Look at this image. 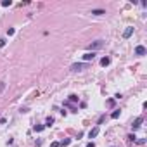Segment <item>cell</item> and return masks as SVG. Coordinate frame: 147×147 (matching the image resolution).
I'll list each match as a JSON object with an SVG mask.
<instances>
[{
  "mask_svg": "<svg viewBox=\"0 0 147 147\" xmlns=\"http://www.w3.org/2000/svg\"><path fill=\"white\" fill-rule=\"evenodd\" d=\"M145 54H147V50H145L144 45H137L135 47V55H140L142 57V55H145Z\"/></svg>",
  "mask_w": 147,
  "mask_h": 147,
  "instance_id": "3",
  "label": "cell"
},
{
  "mask_svg": "<svg viewBox=\"0 0 147 147\" xmlns=\"http://www.w3.org/2000/svg\"><path fill=\"white\" fill-rule=\"evenodd\" d=\"M142 121H144V118H142V116H139V118H135V121H133V125H132V128H133V130H137V128H140V125H142Z\"/></svg>",
  "mask_w": 147,
  "mask_h": 147,
  "instance_id": "5",
  "label": "cell"
},
{
  "mask_svg": "<svg viewBox=\"0 0 147 147\" xmlns=\"http://www.w3.org/2000/svg\"><path fill=\"white\" fill-rule=\"evenodd\" d=\"M114 104H116V99H107L106 100V106H107V107H114Z\"/></svg>",
  "mask_w": 147,
  "mask_h": 147,
  "instance_id": "12",
  "label": "cell"
},
{
  "mask_svg": "<svg viewBox=\"0 0 147 147\" xmlns=\"http://www.w3.org/2000/svg\"><path fill=\"white\" fill-rule=\"evenodd\" d=\"M119 116H121V111H119V109H114L113 114H111V118H113V119H118Z\"/></svg>",
  "mask_w": 147,
  "mask_h": 147,
  "instance_id": "9",
  "label": "cell"
},
{
  "mask_svg": "<svg viewBox=\"0 0 147 147\" xmlns=\"http://www.w3.org/2000/svg\"><path fill=\"white\" fill-rule=\"evenodd\" d=\"M64 107H69L71 111H73V113H78V109H76V107H73V106H71V102H68V100L64 102Z\"/></svg>",
  "mask_w": 147,
  "mask_h": 147,
  "instance_id": "15",
  "label": "cell"
},
{
  "mask_svg": "<svg viewBox=\"0 0 147 147\" xmlns=\"http://www.w3.org/2000/svg\"><path fill=\"white\" fill-rule=\"evenodd\" d=\"M5 43H7V40H5V38H0V48L5 47Z\"/></svg>",
  "mask_w": 147,
  "mask_h": 147,
  "instance_id": "19",
  "label": "cell"
},
{
  "mask_svg": "<svg viewBox=\"0 0 147 147\" xmlns=\"http://www.w3.org/2000/svg\"><path fill=\"white\" fill-rule=\"evenodd\" d=\"M87 68H88L87 62H76V64L71 66V71H83V69H87Z\"/></svg>",
  "mask_w": 147,
  "mask_h": 147,
  "instance_id": "2",
  "label": "cell"
},
{
  "mask_svg": "<svg viewBox=\"0 0 147 147\" xmlns=\"http://www.w3.org/2000/svg\"><path fill=\"white\" fill-rule=\"evenodd\" d=\"M5 88V83H0V93H2V90Z\"/></svg>",
  "mask_w": 147,
  "mask_h": 147,
  "instance_id": "25",
  "label": "cell"
},
{
  "mask_svg": "<svg viewBox=\"0 0 147 147\" xmlns=\"http://www.w3.org/2000/svg\"><path fill=\"white\" fill-rule=\"evenodd\" d=\"M99 135V126H93L90 132H88V137H90V139H95V137Z\"/></svg>",
  "mask_w": 147,
  "mask_h": 147,
  "instance_id": "6",
  "label": "cell"
},
{
  "mask_svg": "<svg viewBox=\"0 0 147 147\" xmlns=\"http://www.w3.org/2000/svg\"><path fill=\"white\" fill-rule=\"evenodd\" d=\"M132 35H133V28H132V26H128V28L123 31V38H130Z\"/></svg>",
  "mask_w": 147,
  "mask_h": 147,
  "instance_id": "7",
  "label": "cell"
},
{
  "mask_svg": "<svg viewBox=\"0 0 147 147\" xmlns=\"http://www.w3.org/2000/svg\"><path fill=\"white\" fill-rule=\"evenodd\" d=\"M85 147H95V144H93V142H88V144H87Z\"/></svg>",
  "mask_w": 147,
  "mask_h": 147,
  "instance_id": "24",
  "label": "cell"
},
{
  "mask_svg": "<svg viewBox=\"0 0 147 147\" xmlns=\"http://www.w3.org/2000/svg\"><path fill=\"white\" fill-rule=\"evenodd\" d=\"M45 130V125H35V132L40 133V132H43Z\"/></svg>",
  "mask_w": 147,
  "mask_h": 147,
  "instance_id": "14",
  "label": "cell"
},
{
  "mask_svg": "<svg viewBox=\"0 0 147 147\" xmlns=\"http://www.w3.org/2000/svg\"><path fill=\"white\" fill-rule=\"evenodd\" d=\"M126 139H128V142H135V140H137V137L133 135V133H130V135H128Z\"/></svg>",
  "mask_w": 147,
  "mask_h": 147,
  "instance_id": "18",
  "label": "cell"
},
{
  "mask_svg": "<svg viewBox=\"0 0 147 147\" xmlns=\"http://www.w3.org/2000/svg\"><path fill=\"white\" fill-rule=\"evenodd\" d=\"M59 144H61V147H68V145L71 144V139H64L62 142H59Z\"/></svg>",
  "mask_w": 147,
  "mask_h": 147,
  "instance_id": "16",
  "label": "cell"
},
{
  "mask_svg": "<svg viewBox=\"0 0 147 147\" xmlns=\"http://www.w3.org/2000/svg\"><path fill=\"white\" fill-rule=\"evenodd\" d=\"M52 125H54V118H52V116H48V118L45 119V128H48V126H52Z\"/></svg>",
  "mask_w": 147,
  "mask_h": 147,
  "instance_id": "11",
  "label": "cell"
},
{
  "mask_svg": "<svg viewBox=\"0 0 147 147\" xmlns=\"http://www.w3.org/2000/svg\"><path fill=\"white\" fill-rule=\"evenodd\" d=\"M16 33V29L14 28H11V29H7V35H9V37H12V35H14Z\"/></svg>",
  "mask_w": 147,
  "mask_h": 147,
  "instance_id": "20",
  "label": "cell"
},
{
  "mask_svg": "<svg viewBox=\"0 0 147 147\" xmlns=\"http://www.w3.org/2000/svg\"><path fill=\"white\" fill-rule=\"evenodd\" d=\"M135 142H137L139 145H144V144H145V140H144V139H139V140H135Z\"/></svg>",
  "mask_w": 147,
  "mask_h": 147,
  "instance_id": "21",
  "label": "cell"
},
{
  "mask_svg": "<svg viewBox=\"0 0 147 147\" xmlns=\"http://www.w3.org/2000/svg\"><path fill=\"white\" fill-rule=\"evenodd\" d=\"M104 121H106V116H100V118H99V125H102Z\"/></svg>",
  "mask_w": 147,
  "mask_h": 147,
  "instance_id": "23",
  "label": "cell"
},
{
  "mask_svg": "<svg viewBox=\"0 0 147 147\" xmlns=\"http://www.w3.org/2000/svg\"><path fill=\"white\" fill-rule=\"evenodd\" d=\"M78 100H80V97H78V95H74V93H71L69 99H68V102H78Z\"/></svg>",
  "mask_w": 147,
  "mask_h": 147,
  "instance_id": "13",
  "label": "cell"
},
{
  "mask_svg": "<svg viewBox=\"0 0 147 147\" xmlns=\"http://www.w3.org/2000/svg\"><path fill=\"white\" fill-rule=\"evenodd\" d=\"M9 5H12V0H4L2 2V7H9Z\"/></svg>",
  "mask_w": 147,
  "mask_h": 147,
  "instance_id": "17",
  "label": "cell"
},
{
  "mask_svg": "<svg viewBox=\"0 0 147 147\" xmlns=\"http://www.w3.org/2000/svg\"><path fill=\"white\" fill-rule=\"evenodd\" d=\"M109 62H111L109 57H102V59H100V66H104V68H106V66H109Z\"/></svg>",
  "mask_w": 147,
  "mask_h": 147,
  "instance_id": "10",
  "label": "cell"
},
{
  "mask_svg": "<svg viewBox=\"0 0 147 147\" xmlns=\"http://www.w3.org/2000/svg\"><path fill=\"white\" fill-rule=\"evenodd\" d=\"M92 14L93 16H102V14H106V11L104 9H92Z\"/></svg>",
  "mask_w": 147,
  "mask_h": 147,
  "instance_id": "8",
  "label": "cell"
},
{
  "mask_svg": "<svg viewBox=\"0 0 147 147\" xmlns=\"http://www.w3.org/2000/svg\"><path fill=\"white\" fill-rule=\"evenodd\" d=\"M104 43H106L104 40H95V42H92L90 45H88V48H90L92 52H95V50H99V48L104 47Z\"/></svg>",
  "mask_w": 147,
  "mask_h": 147,
  "instance_id": "1",
  "label": "cell"
},
{
  "mask_svg": "<svg viewBox=\"0 0 147 147\" xmlns=\"http://www.w3.org/2000/svg\"><path fill=\"white\" fill-rule=\"evenodd\" d=\"M50 147H61V144H59V142H52Z\"/></svg>",
  "mask_w": 147,
  "mask_h": 147,
  "instance_id": "22",
  "label": "cell"
},
{
  "mask_svg": "<svg viewBox=\"0 0 147 147\" xmlns=\"http://www.w3.org/2000/svg\"><path fill=\"white\" fill-rule=\"evenodd\" d=\"M95 59V52H87V54H83V61L88 62V61H93Z\"/></svg>",
  "mask_w": 147,
  "mask_h": 147,
  "instance_id": "4",
  "label": "cell"
}]
</instances>
